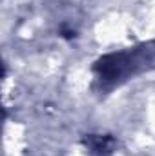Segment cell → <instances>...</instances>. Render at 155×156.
<instances>
[{"label": "cell", "mask_w": 155, "mask_h": 156, "mask_svg": "<svg viewBox=\"0 0 155 156\" xmlns=\"http://www.w3.org/2000/svg\"><path fill=\"white\" fill-rule=\"evenodd\" d=\"M84 145L91 154L106 156L110 154L115 147V140L112 136H102V134H89L84 138Z\"/></svg>", "instance_id": "1"}]
</instances>
